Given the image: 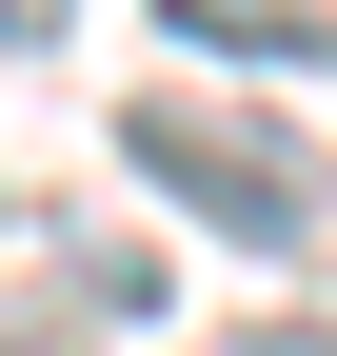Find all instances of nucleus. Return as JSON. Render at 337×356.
Segmentation results:
<instances>
[{
    "mask_svg": "<svg viewBox=\"0 0 337 356\" xmlns=\"http://www.w3.org/2000/svg\"><path fill=\"white\" fill-rule=\"evenodd\" d=\"M119 159H139L198 238H238V257H318L337 238V159L298 119H258V99H179V79H159V99H119Z\"/></svg>",
    "mask_w": 337,
    "mask_h": 356,
    "instance_id": "obj_1",
    "label": "nucleus"
},
{
    "mask_svg": "<svg viewBox=\"0 0 337 356\" xmlns=\"http://www.w3.org/2000/svg\"><path fill=\"white\" fill-rule=\"evenodd\" d=\"M0 238H20V178H0Z\"/></svg>",
    "mask_w": 337,
    "mask_h": 356,
    "instance_id": "obj_6",
    "label": "nucleus"
},
{
    "mask_svg": "<svg viewBox=\"0 0 337 356\" xmlns=\"http://www.w3.org/2000/svg\"><path fill=\"white\" fill-rule=\"evenodd\" d=\"M100 317H159V257H139V238H79L40 297H0V356H79Z\"/></svg>",
    "mask_w": 337,
    "mask_h": 356,
    "instance_id": "obj_2",
    "label": "nucleus"
},
{
    "mask_svg": "<svg viewBox=\"0 0 337 356\" xmlns=\"http://www.w3.org/2000/svg\"><path fill=\"white\" fill-rule=\"evenodd\" d=\"M79 20V0H0V60H40V40H60Z\"/></svg>",
    "mask_w": 337,
    "mask_h": 356,
    "instance_id": "obj_5",
    "label": "nucleus"
},
{
    "mask_svg": "<svg viewBox=\"0 0 337 356\" xmlns=\"http://www.w3.org/2000/svg\"><path fill=\"white\" fill-rule=\"evenodd\" d=\"M198 60H337V0H159Z\"/></svg>",
    "mask_w": 337,
    "mask_h": 356,
    "instance_id": "obj_3",
    "label": "nucleus"
},
{
    "mask_svg": "<svg viewBox=\"0 0 337 356\" xmlns=\"http://www.w3.org/2000/svg\"><path fill=\"white\" fill-rule=\"evenodd\" d=\"M198 356H337V317H238V337H198Z\"/></svg>",
    "mask_w": 337,
    "mask_h": 356,
    "instance_id": "obj_4",
    "label": "nucleus"
}]
</instances>
